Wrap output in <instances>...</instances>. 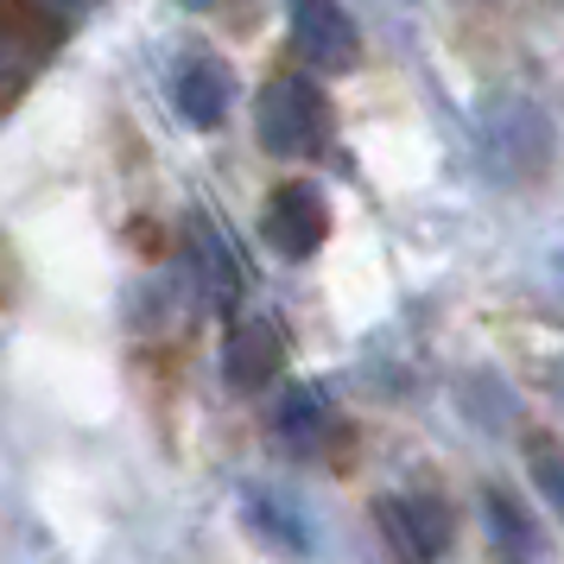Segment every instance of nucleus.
Here are the masks:
<instances>
[{"label":"nucleus","mask_w":564,"mask_h":564,"mask_svg":"<svg viewBox=\"0 0 564 564\" xmlns=\"http://www.w3.org/2000/svg\"><path fill=\"white\" fill-rule=\"evenodd\" d=\"M260 147L280 159H311L324 147V133H330V108L317 96V83L311 77H280L260 89Z\"/></svg>","instance_id":"obj_1"},{"label":"nucleus","mask_w":564,"mask_h":564,"mask_svg":"<svg viewBox=\"0 0 564 564\" xmlns=\"http://www.w3.org/2000/svg\"><path fill=\"white\" fill-rule=\"evenodd\" d=\"M292 45L311 70H349L361 52V32L343 0H292Z\"/></svg>","instance_id":"obj_2"},{"label":"nucleus","mask_w":564,"mask_h":564,"mask_svg":"<svg viewBox=\"0 0 564 564\" xmlns=\"http://www.w3.org/2000/svg\"><path fill=\"white\" fill-rule=\"evenodd\" d=\"M324 229H330V209H324V197H317L311 184H280L273 204H267V216H260L267 248L285 254V260H311L317 241H324Z\"/></svg>","instance_id":"obj_3"},{"label":"nucleus","mask_w":564,"mask_h":564,"mask_svg":"<svg viewBox=\"0 0 564 564\" xmlns=\"http://www.w3.org/2000/svg\"><path fill=\"white\" fill-rule=\"evenodd\" d=\"M375 520H381L387 545L406 564H432L451 545V513L437 501H425V495H412V501L406 495H387V501H375Z\"/></svg>","instance_id":"obj_4"},{"label":"nucleus","mask_w":564,"mask_h":564,"mask_svg":"<svg viewBox=\"0 0 564 564\" xmlns=\"http://www.w3.org/2000/svg\"><path fill=\"white\" fill-rule=\"evenodd\" d=\"M172 102L191 128H223L229 121V102H235V70L223 57L209 52H191L172 64Z\"/></svg>","instance_id":"obj_5"},{"label":"nucleus","mask_w":564,"mask_h":564,"mask_svg":"<svg viewBox=\"0 0 564 564\" xmlns=\"http://www.w3.org/2000/svg\"><path fill=\"white\" fill-rule=\"evenodd\" d=\"M223 375H229V387H241V393L267 387L280 375V330H273L267 317H241L229 330V349H223Z\"/></svg>","instance_id":"obj_6"},{"label":"nucleus","mask_w":564,"mask_h":564,"mask_svg":"<svg viewBox=\"0 0 564 564\" xmlns=\"http://www.w3.org/2000/svg\"><path fill=\"white\" fill-rule=\"evenodd\" d=\"M191 260H197V280H204L209 305H235V292H241V267L229 260L223 235L209 229V223H191Z\"/></svg>","instance_id":"obj_7"},{"label":"nucleus","mask_w":564,"mask_h":564,"mask_svg":"<svg viewBox=\"0 0 564 564\" xmlns=\"http://www.w3.org/2000/svg\"><path fill=\"white\" fill-rule=\"evenodd\" d=\"M273 425H280V437L292 451H311V444L324 437V425H330V400H324L317 387H292L280 400V412H273Z\"/></svg>","instance_id":"obj_8"},{"label":"nucleus","mask_w":564,"mask_h":564,"mask_svg":"<svg viewBox=\"0 0 564 564\" xmlns=\"http://www.w3.org/2000/svg\"><path fill=\"white\" fill-rule=\"evenodd\" d=\"M482 513H488V527H495V545H501V552H520V558H533V552H539L527 513L513 508L501 488H488V495H482Z\"/></svg>","instance_id":"obj_9"},{"label":"nucleus","mask_w":564,"mask_h":564,"mask_svg":"<svg viewBox=\"0 0 564 564\" xmlns=\"http://www.w3.org/2000/svg\"><path fill=\"white\" fill-rule=\"evenodd\" d=\"M248 508H254V520H260V533H267V539H280L285 552H305V533H292L299 520H292V513H285L280 501H267V495H254Z\"/></svg>","instance_id":"obj_10"},{"label":"nucleus","mask_w":564,"mask_h":564,"mask_svg":"<svg viewBox=\"0 0 564 564\" xmlns=\"http://www.w3.org/2000/svg\"><path fill=\"white\" fill-rule=\"evenodd\" d=\"M533 476H539V488H545V501L564 513V451H539V457H533Z\"/></svg>","instance_id":"obj_11"},{"label":"nucleus","mask_w":564,"mask_h":564,"mask_svg":"<svg viewBox=\"0 0 564 564\" xmlns=\"http://www.w3.org/2000/svg\"><path fill=\"white\" fill-rule=\"evenodd\" d=\"M178 7H223V0H178Z\"/></svg>","instance_id":"obj_12"}]
</instances>
